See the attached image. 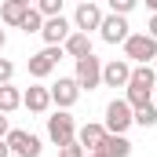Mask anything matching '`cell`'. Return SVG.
<instances>
[{"mask_svg":"<svg viewBox=\"0 0 157 157\" xmlns=\"http://www.w3.org/2000/svg\"><path fill=\"white\" fill-rule=\"evenodd\" d=\"M106 132H117V135H124L132 124H135V110H132V102L128 99H113L110 106H106Z\"/></svg>","mask_w":157,"mask_h":157,"instance_id":"cell-1","label":"cell"},{"mask_svg":"<svg viewBox=\"0 0 157 157\" xmlns=\"http://www.w3.org/2000/svg\"><path fill=\"white\" fill-rule=\"evenodd\" d=\"M48 139L55 146H66L70 139H77V121L70 117V110H55L48 117Z\"/></svg>","mask_w":157,"mask_h":157,"instance_id":"cell-2","label":"cell"},{"mask_svg":"<svg viewBox=\"0 0 157 157\" xmlns=\"http://www.w3.org/2000/svg\"><path fill=\"white\" fill-rule=\"evenodd\" d=\"M124 55H128V62H154L157 59V40L150 33H128Z\"/></svg>","mask_w":157,"mask_h":157,"instance_id":"cell-3","label":"cell"},{"mask_svg":"<svg viewBox=\"0 0 157 157\" xmlns=\"http://www.w3.org/2000/svg\"><path fill=\"white\" fill-rule=\"evenodd\" d=\"M73 62H77V73H73V80L80 84V91H84V88H88V91L102 88V59L84 55V59H73Z\"/></svg>","mask_w":157,"mask_h":157,"instance_id":"cell-4","label":"cell"},{"mask_svg":"<svg viewBox=\"0 0 157 157\" xmlns=\"http://www.w3.org/2000/svg\"><path fill=\"white\" fill-rule=\"evenodd\" d=\"M4 143L11 146V154H15V157H40V154H44L40 139L33 135V132H22V128H11V132L4 135Z\"/></svg>","mask_w":157,"mask_h":157,"instance_id":"cell-5","label":"cell"},{"mask_svg":"<svg viewBox=\"0 0 157 157\" xmlns=\"http://www.w3.org/2000/svg\"><path fill=\"white\" fill-rule=\"evenodd\" d=\"M66 51H62V44H48L44 51H37V55H29V77L44 80L55 66H59V59H62Z\"/></svg>","mask_w":157,"mask_h":157,"instance_id":"cell-6","label":"cell"},{"mask_svg":"<svg viewBox=\"0 0 157 157\" xmlns=\"http://www.w3.org/2000/svg\"><path fill=\"white\" fill-rule=\"evenodd\" d=\"M132 33V26H128V15H102V26H99V37L106 40V44H124Z\"/></svg>","mask_w":157,"mask_h":157,"instance_id":"cell-7","label":"cell"},{"mask_svg":"<svg viewBox=\"0 0 157 157\" xmlns=\"http://www.w3.org/2000/svg\"><path fill=\"white\" fill-rule=\"evenodd\" d=\"M128 80H132V62L128 59H110L102 66V84L106 88H128Z\"/></svg>","mask_w":157,"mask_h":157,"instance_id":"cell-8","label":"cell"},{"mask_svg":"<svg viewBox=\"0 0 157 157\" xmlns=\"http://www.w3.org/2000/svg\"><path fill=\"white\" fill-rule=\"evenodd\" d=\"M99 26H102V7H99L95 0H88V4H77L73 29H80V33H91V29H99Z\"/></svg>","mask_w":157,"mask_h":157,"instance_id":"cell-9","label":"cell"},{"mask_svg":"<svg viewBox=\"0 0 157 157\" xmlns=\"http://www.w3.org/2000/svg\"><path fill=\"white\" fill-rule=\"evenodd\" d=\"M48 91H51V102H55L59 110H70V106L80 99V84H77L73 77H59V84L48 88Z\"/></svg>","mask_w":157,"mask_h":157,"instance_id":"cell-10","label":"cell"},{"mask_svg":"<svg viewBox=\"0 0 157 157\" xmlns=\"http://www.w3.org/2000/svg\"><path fill=\"white\" fill-rule=\"evenodd\" d=\"M70 33H73V22H70V18H62V15L44 18V26H40V37L48 40V44H62Z\"/></svg>","mask_w":157,"mask_h":157,"instance_id":"cell-11","label":"cell"},{"mask_svg":"<svg viewBox=\"0 0 157 157\" xmlns=\"http://www.w3.org/2000/svg\"><path fill=\"white\" fill-rule=\"evenodd\" d=\"M22 106H26L29 113H48V106H51V91H48L44 84L26 88V91H22Z\"/></svg>","mask_w":157,"mask_h":157,"instance_id":"cell-12","label":"cell"},{"mask_svg":"<svg viewBox=\"0 0 157 157\" xmlns=\"http://www.w3.org/2000/svg\"><path fill=\"white\" fill-rule=\"evenodd\" d=\"M102 139H106V124L88 121V124H80V128H77V143L84 146V154H88V150H99V146H102Z\"/></svg>","mask_w":157,"mask_h":157,"instance_id":"cell-13","label":"cell"},{"mask_svg":"<svg viewBox=\"0 0 157 157\" xmlns=\"http://www.w3.org/2000/svg\"><path fill=\"white\" fill-rule=\"evenodd\" d=\"M62 51H66L70 59H84V55H91V37L80 33V29H73L70 37L62 40Z\"/></svg>","mask_w":157,"mask_h":157,"instance_id":"cell-14","label":"cell"},{"mask_svg":"<svg viewBox=\"0 0 157 157\" xmlns=\"http://www.w3.org/2000/svg\"><path fill=\"white\" fill-rule=\"evenodd\" d=\"M106 157H132V143H128V135H117V132H106V139H102V146H99Z\"/></svg>","mask_w":157,"mask_h":157,"instance_id":"cell-15","label":"cell"},{"mask_svg":"<svg viewBox=\"0 0 157 157\" xmlns=\"http://www.w3.org/2000/svg\"><path fill=\"white\" fill-rule=\"evenodd\" d=\"M132 88H146V91H154L157 84V70L150 62H139V66H132V80H128Z\"/></svg>","mask_w":157,"mask_h":157,"instance_id":"cell-16","label":"cell"},{"mask_svg":"<svg viewBox=\"0 0 157 157\" xmlns=\"http://www.w3.org/2000/svg\"><path fill=\"white\" fill-rule=\"evenodd\" d=\"M22 15H26V4H18V0H4L0 4V22L4 26H18Z\"/></svg>","mask_w":157,"mask_h":157,"instance_id":"cell-17","label":"cell"},{"mask_svg":"<svg viewBox=\"0 0 157 157\" xmlns=\"http://www.w3.org/2000/svg\"><path fill=\"white\" fill-rule=\"evenodd\" d=\"M22 106V91L11 84H0V113H15Z\"/></svg>","mask_w":157,"mask_h":157,"instance_id":"cell-18","label":"cell"},{"mask_svg":"<svg viewBox=\"0 0 157 157\" xmlns=\"http://www.w3.org/2000/svg\"><path fill=\"white\" fill-rule=\"evenodd\" d=\"M40 26H44V15H40L37 7H26V15H22V22H18V29L29 37V33H40Z\"/></svg>","mask_w":157,"mask_h":157,"instance_id":"cell-19","label":"cell"},{"mask_svg":"<svg viewBox=\"0 0 157 157\" xmlns=\"http://www.w3.org/2000/svg\"><path fill=\"white\" fill-rule=\"evenodd\" d=\"M124 99L132 102V110H139V106H146V102H154V91H146V88H124Z\"/></svg>","mask_w":157,"mask_h":157,"instance_id":"cell-20","label":"cell"},{"mask_svg":"<svg viewBox=\"0 0 157 157\" xmlns=\"http://www.w3.org/2000/svg\"><path fill=\"white\" fill-rule=\"evenodd\" d=\"M135 124H139V128H154L157 124V106L154 102H146V106L135 110Z\"/></svg>","mask_w":157,"mask_h":157,"instance_id":"cell-21","label":"cell"},{"mask_svg":"<svg viewBox=\"0 0 157 157\" xmlns=\"http://www.w3.org/2000/svg\"><path fill=\"white\" fill-rule=\"evenodd\" d=\"M62 4H66V0H33V7H37L44 18H51V15H62Z\"/></svg>","mask_w":157,"mask_h":157,"instance_id":"cell-22","label":"cell"},{"mask_svg":"<svg viewBox=\"0 0 157 157\" xmlns=\"http://www.w3.org/2000/svg\"><path fill=\"white\" fill-rule=\"evenodd\" d=\"M135 4H139V0H110V11H113V15H132Z\"/></svg>","mask_w":157,"mask_h":157,"instance_id":"cell-23","label":"cell"},{"mask_svg":"<svg viewBox=\"0 0 157 157\" xmlns=\"http://www.w3.org/2000/svg\"><path fill=\"white\" fill-rule=\"evenodd\" d=\"M59 157H84V146H80L77 139H70L66 146H59Z\"/></svg>","mask_w":157,"mask_h":157,"instance_id":"cell-24","label":"cell"},{"mask_svg":"<svg viewBox=\"0 0 157 157\" xmlns=\"http://www.w3.org/2000/svg\"><path fill=\"white\" fill-rule=\"evenodd\" d=\"M11 77H15V62L11 59H0V84H11Z\"/></svg>","mask_w":157,"mask_h":157,"instance_id":"cell-25","label":"cell"},{"mask_svg":"<svg viewBox=\"0 0 157 157\" xmlns=\"http://www.w3.org/2000/svg\"><path fill=\"white\" fill-rule=\"evenodd\" d=\"M146 33H150V37L157 40V11H154V18H150V26H146Z\"/></svg>","mask_w":157,"mask_h":157,"instance_id":"cell-26","label":"cell"},{"mask_svg":"<svg viewBox=\"0 0 157 157\" xmlns=\"http://www.w3.org/2000/svg\"><path fill=\"white\" fill-rule=\"evenodd\" d=\"M7 132H11V128H7V113H0V139H4Z\"/></svg>","mask_w":157,"mask_h":157,"instance_id":"cell-27","label":"cell"},{"mask_svg":"<svg viewBox=\"0 0 157 157\" xmlns=\"http://www.w3.org/2000/svg\"><path fill=\"white\" fill-rule=\"evenodd\" d=\"M0 157H11V146H7L4 139H0Z\"/></svg>","mask_w":157,"mask_h":157,"instance_id":"cell-28","label":"cell"},{"mask_svg":"<svg viewBox=\"0 0 157 157\" xmlns=\"http://www.w3.org/2000/svg\"><path fill=\"white\" fill-rule=\"evenodd\" d=\"M84 157H106V154H102V150H88Z\"/></svg>","mask_w":157,"mask_h":157,"instance_id":"cell-29","label":"cell"},{"mask_svg":"<svg viewBox=\"0 0 157 157\" xmlns=\"http://www.w3.org/2000/svg\"><path fill=\"white\" fill-rule=\"evenodd\" d=\"M4 44H7V33H4V29H0V51H4Z\"/></svg>","mask_w":157,"mask_h":157,"instance_id":"cell-30","label":"cell"},{"mask_svg":"<svg viewBox=\"0 0 157 157\" xmlns=\"http://www.w3.org/2000/svg\"><path fill=\"white\" fill-rule=\"evenodd\" d=\"M146 7H154V11H157V0H146Z\"/></svg>","mask_w":157,"mask_h":157,"instance_id":"cell-31","label":"cell"},{"mask_svg":"<svg viewBox=\"0 0 157 157\" xmlns=\"http://www.w3.org/2000/svg\"><path fill=\"white\" fill-rule=\"evenodd\" d=\"M18 4H26V7H33V0H18Z\"/></svg>","mask_w":157,"mask_h":157,"instance_id":"cell-32","label":"cell"},{"mask_svg":"<svg viewBox=\"0 0 157 157\" xmlns=\"http://www.w3.org/2000/svg\"><path fill=\"white\" fill-rule=\"evenodd\" d=\"M77 4H88V0H77Z\"/></svg>","mask_w":157,"mask_h":157,"instance_id":"cell-33","label":"cell"},{"mask_svg":"<svg viewBox=\"0 0 157 157\" xmlns=\"http://www.w3.org/2000/svg\"><path fill=\"white\" fill-rule=\"evenodd\" d=\"M154 70H157V59H154Z\"/></svg>","mask_w":157,"mask_h":157,"instance_id":"cell-34","label":"cell"},{"mask_svg":"<svg viewBox=\"0 0 157 157\" xmlns=\"http://www.w3.org/2000/svg\"><path fill=\"white\" fill-rule=\"evenodd\" d=\"M154 106H157V99H154Z\"/></svg>","mask_w":157,"mask_h":157,"instance_id":"cell-35","label":"cell"}]
</instances>
